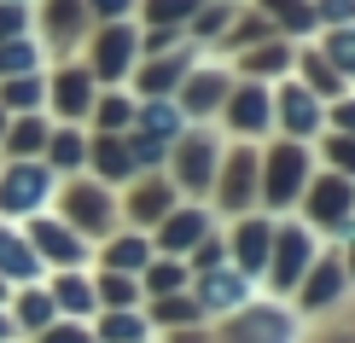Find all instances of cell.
<instances>
[{
  "mask_svg": "<svg viewBox=\"0 0 355 343\" xmlns=\"http://www.w3.org/2000/svg\"><path fill=\"white\" fill-rule=\"evenodd\" d=\"M198 0H152V18H187Z\"/></svg>",
  "mask_w": 355,
  "mask_h": 343,
  "instance_id": "74e56055",
  "label": "cell"
},
{
  "mask_svg": "<svg viewBox=\"0 0 355 343\" xmlns=\"http://www.w3.org/2000/svg\"><path fill=\"white\" fill-rule=\"evenodd\" d=\"M41 343H99L94 332H87V326H47V337Z\"/></svg>",
  "mask_w": 355,
  "mask_h": 343,
  "instance_id": "836d02e7",
  "label": "cell"
},
{
  "mask_svg": "<svg viewBox=\"0 0 355 343\" xmlns=\"http://www.w3.org/2000/svg\"><path fill=\"white\" fill-rule=\"evenodd\" d=\"M94 337H99V343H140V337H146V320L123 308V315H105V320H99Z\"/></svg>",
  "mask_w": 355,
  "mask_h": 343,
  "instance_id": "9a60e30c",
  "label": "cell"
},
{
  "mask_svg": "<svg viewBox=\"0 0 355 343\" xmlns=\"http://www.w3.org/2000/svg\"><path fill=\"white\" fill-rule=\"evenodd\" d=\"M355 204V192L344 186V181H320V192H315V216L320 221H338L344 227V210Z\"/></svg>",
  "mask_w": 355,
  "mask_h": 343,
  "instance_id": "4fadbf2b",
  "label": "cell"
},
{
  "mask_svg": "<svg viewBox=\"0 0 355 343\" xmlns=\"http://www.w3.org/2000/svg\"><path fill=\"white\" fill-rule=\"evenodd\" d=\"M0 291H6V285H0Z\"/></svg>",
  "mask_w": 355,
  "mask_h": 343,
  "instance_id": "bcb514c9",
  "label": "cell"
},
{
  "mask_svg": "<svg viewBox=\"0 0 355 343\" xmlns=\"http://www.w3.org/2000/svg\"><path fill=\"white\" fill-rule=\"evenodd\" d=\"M268 245H274V227H268V221H245V227H239V262H245V267H262V262H268Z\"/></svg>",
  "mask_w": 355,
  "mask_h": 343,
  "instance_id": "30bf717a",
  "label": "cell"
},
{
  "mask_svg": "<svg viewBox=\"0 0 355 343\" xmlns=\"http://www.w3.org/2000/svg\"><path fill=\"white\" fill-rule=\"evenodd\" d=\"M210 163H216V146H210V140H187V152H181L187 186H204V181H210Z\"/></svg>",
  "mask_w": 355,
  "mask_h": 343,
  "instance_id": "2e32d148",
  "label": "cell"
},
{
  "mask_svg": "<svg viewBox=\"0 0 355 343\" xmlns=\"http://www.w3.org/2000/svg\"><path fill=\"white\" fill-rule=\"evenodd\" d=\"M268 123V94H257V87H245V94H233V128H262Z\"/></svg>",
  "mask_w": 355,
  "mask_h": 343,
  "instance_id": "5bb4252c",
  "label": "cell"
},
{
  "mask_svg": "<svg viewBox=\"0 0 355 343\" xmlns=\"http://www.w3.org/2000/svg\"><path fill=\"white\" fill-rule=\"evenodd\" d=\"M111 267H146V245H140V238H123V245H111Z\"/></svg>",
  "mask_w": 355,
  "mask_h": 343,
  "instance_id": "f546056e",
  "label": "cell"
},
{
  "mask_svg": "<svg viewBox=\"0 0 355 343\" xmlns=\"http://www.w3.org/2000/svg\"><path fill=\"white\" fill-rule=\"evenodd\" d=\"M332 157L344 163V169H355V140H332Z\"/></svg>",
  "mask_w": 355,
  "mask_h": 343,
  "instance_id": "b9f144b4",
  "label": "cell"
},
{
  "mask_svg": "<svg viewBox=\"0 0 355 343\" xmlns=\"http://www.w3.org/2000/svg\"><path fill=\"white\" fill-rule=\"evenodd\" d=\"M70 216H82V221H105V198H99V186H82V204L70 198Z\"/></svg>",
  "mask_w": 355,
  "mask_h": 343,
  "instance_id": "83f0119b",
  "label": "cell"
},
{
  "mask_svg": "<svg viewBox=\"0 0 355 343\" xmlns=\"http://www.w3.org/2000/svg\"><path fill=\"white\" fill-rule=\"evenodd\" d=\"M157 192H164V186H146V192H140V216H157V210H164V198H157Z\"/></svg>",
  "mask_w": 355,
  "mask_h": 343,
  "instance_id": "60d3db41",
  "label": "cell"
},
{
  "mask_svg": "<svg viewBox=\"0 0 355 343\" xmlns=\"http://www.w3.org/2000/svg\"><path fill=\"white\" fill-rule=\"evenodd\" d=\"M274 18L291 24V29H309L315 24V6H303V0H274Z\"/></svg>",
  "mask_w": 355,
  "mask_h": 343,
  "instance_id": "7402d4cb",
  "label": "cell"
},
{
  "mask_svg": "<svg viewBox=\"0 0 355 343\" xmlns=\"http://www.w3.org/2000/svg\"><path fill=\"white\" fill-rule=\"evenodd\" d=\"M53 146H58V152H53L58 163H82V157H87V146H82V134H58Z\"/></svg>",
  "mask_w": 355,
  "mask_h": 343,
  "instance_id": "e575fe53",
  "label": "cell"
},
{
  "mask_svg": "<svg viewBox=\"0 0 355 343\" xmlns=\"http://www.w3.org/2000/svg\"><path fill=\"white\" fill-rule=\"evenodd\" d=\"M279 238V267H274V291H291L297 285V274H303V262L315 256V238H309L303 227H286V233H274Z\"/></svg>",
  "mask_w": 355,
  "mask_h": 343,
  "instance_id": "5b68a950",
  "label": "cell"
},
{
  "mask_svg": "<svg viewBox=\"0 0 355 343\" xmlns=\"http://www.w3.org/2000/svg\"><path fill=\"white\" fill-rule=\"evenodd\" d=\"M35 256H58V262H82V238L70 233V227H58V221H41L35 227Z\"/></svg>",
  "mask_w": 355,
  "mask_h": 343,
  "instance_id": "8992f818",
  "label": "cell"
},
{
  "mask_svg": "<svg viewBox=\"0 0 355 343\" xmlns=\"http://www.w3.org/2000/svg\"><path fill=\"white\" fill-rule=\"evenodd\" d=\"M250 198V163H233V175H227V204H245Z\"/></svg>",
  "mask_w": 355,
  "mask_h": 343,
  "instance_id": "d6a6232c",
  "label": "cell"
},
{
  "mask_svg": "<svg viewBox=\"0 0 355 343\" xmlns=\"http://www.w3.org/2000/svg\"><path fill=\"white\" fill-rule=\"evenodd\" d=\"M152 291H164V297L187 291V274H181V267H152Z\"/></svg>",
  "mask_w": 355,
  "mask_h": 343,
  "instance_id": "1f68e13d",
  "label": "cell"
},
{
  "mask_svg": "<svg viewBox=\"0 0 355 343\" xmlns=\"http://www.w3.org/2000/svg\"><path fill=\"white\" fill-rule=\"evenodd\" d=\"M198 308H216V315H227V308H250V279L216 267V274L198 285Z\"/></svg>",
  "mask_w": 355,
  "mask_h": 343,
  "instance_id": "7a4b0ae2",
  "label": "cell"
},
{
  "mask_svg": "<svg viewBox=\"0 0 355 343\" xmlns=\"http://www.w3.org/2000/svg\"><path fill=\"white\" fill-rule=\"evenodd\" d=\"M128 116H135V105H128V99H105V105H99V123H105V128L128 123Z\"/></svg>",
  "mask_w": 355,
  "mask_h": 343,
  "instance_id": "d590c367",
  "label": "cell"
},
{
  "mask_svg": "<svg viewBox=\"0 0 355 343\" xmlns=\"http://www.w3.org/2000/svg\"><path fill=\"white\" fill-rule=\"evenodd\" d=\"M146 128H152V134H175V128H181V111L164 105V99H152V105H146Z\"/></svg>",
  "mask_w": 355,
  "mask_h": 343,
  "instance_id": "44dd1931",
  "label": "cell"
},
{
  "mask_svg": "<svg viewBox=\"0 0 355 343\" xmlns=\"http://www.w3.org/2000/svg\"><path fill=\"white\" fill-rule=\"evenodd\" d=\"M309 82H315V87H327V94H332V87H338V82H332V70H327V64H309Z\"/></svg>",
  "mask_w": 355,
  "mask_h": 343,
  "instance_id": "7bdbcfd3",
  "label": "cell"
},
{
  "mask_svg": "<svg viewBox=\"0 0 355 343\" xmlns=\"http://www.w3.org/2000/svg\"><path fill=\"white\" fill-rule=\"evenodd\" d=\"M94 157H99V169H105L111 181H116V175H128V169H135L128 146H116V140H99V146H94Z\"/></svg>",
  "mask_w": 355,
  "mask_h": 343,
  "instance_id": "d6986e66",
  "label": "cell"
},
{
  "mask_svg": "<svg viewBox=\"0 0 355 343\" xmlns=\"http://www.w3.org/2000/svg\"><path fill=\"white\" fill-rule=\"evenodd\" d=\"M94 297H105L111 308H128V303H135V285H128V279H116V274H105V279H99V291H94Z\"/></svg>",
  "mask_w": 355,
  "mask_h": 343,
  "instance_id": "d4e9b609",
  "label": "cell"
},
{
  "mask_svg": "<svg viewBox=\"0 0 355 343\" xmlns=\"http://www.w3.org/2000/svg\"><path fill=\"white\" fill-rule=\"evenodd\" d=\"M35 245H24L12 227H0V274H35Z\"/></svg>",
  "mask_w": 355,
  "mask_h": 343,
  "instance_id": "ba28073f",
  "label": "cell"
},
{
  "mask_svg": "<svg viewBox=\"0 0 355 343\" xmlns=\"http://www.w3.org/2000/svg\"><path fill=\"white\" fill-rule=\"evenodd\" d=\"M128 6H135V0H94V12H99V18H123Z\"/></svg>",
  "mask_w": 355,
  "mask_h": 343,
  "instance_id": "ab89813d",
  "label": "cell"
},
{
  "mask_svg": "<svg viewBox=\"0 0 355 343\" xmlns=\"http://www.w3.org/2000/svg\"><path fill=\"white\" fill-rule=\"evenodd\" d=\"M279 99H286V128H291V134H309V128L320 123V105H315V94H303V87H286Z\"/></svg>",
  "mask_w": 355,
  "mask_h": 343,
  "instance_id": "8fae6325",
  "label": "cell"
},
{
  "mask_svg": "<svg viewBox=\"0 0 355 343\" xmlns=\"http://www.w3.org/2000/svg\"><path fill=\"white\" fill-rule=\"evenodd\" d=\"M0 70H35V41H6L0 47Z\"/></svg>",
  "mask_w": 355,
  "mask_h": 343,
  "instance_id": "ffe728a7",
  "label": "cell"
},
{
  "mask_svg": "<svg viewBox=\"0 0 355 343\" xmlns=\"http://www.w3.org/2000/svg\"><path fill=\"white\" fill-rule=\"evenodd\" d=\"M0 343H12V320L6 315H0Z\"/></svg>",
  "mask_w": 355,
  "mask_h": 343,
  "instance_id": "f6af8a7d",
  "label": "cell"
},
{
  "mask_svg": "<svg viewBox=\"0 0 355 343\" xmlns=\"http://www.w3.org/2000/svg\"><path fill=\"white\" fill-rule=\"evenodd\" d=\"M47 169H12L6 175V186H0V204H6L12 216H24V210H41L47 204Z\"/></svg>",
  "mask_w": 355,
  "mask_h": 343,
  "instance_id": "3957f363",
  "label": "cell"
},
{
  "mask_svg": "<svg viewBox=\"0 0 355 343\" xmlns=\"http://www.w3.org/2000/svg\"><path fill=\"white\" fill-rule=\"evenodd\" d=\"M24 24H29L24 6H0V35H12V29H24Z\"/></svg>",
  "mask_w": 355,
  "mask_h": 343,
  "instance_id": "f35d334b",
  "label": "cell"
},
{
  "mask_svg": "<svg viewBox=\"0 0 355 343\" xmlns=\"http://www.w3.org/2000/svg\"><path fill=\"white\" fill-rule=\"evenodd\" d=\"M128 58H135V35H128V29H111V35L99 41V76H123Z\"/></svg>",
  "mask_w": 355,
  "mask_h": 343,
  "instance_id": "52a82bcc",
  "label": "cell"
},
{
  "mask_svg": "<svg viewBox=\"0 0 355 343\" xmlns=\"http://www.w3.org/2000/svg\"><path fill=\"white\" fill-rule=\"evenodd\" d=\"M58 111H64V116H82L87 111V76H76V70L58 76Z\"/></svg>",
  "mask_w": 355,
  "mask_h": 343,
  "instance_id": "e0dca14e",
  "label": "cell"
},
{
  "mask_svg": "<svg viewBox=\"0 0 355 343\" xmlns=\"http://www.w3.org/2000/svg\"><path fill=\"white\" fill-rule=\"evenodd\" d=\"M41 140H47V128H41V123H18V128H12V140H6V146H12V152L24 157V152H41Z\"/></svg>",
  "mask_w": 355,
  "mask_h": 343,
  "instance_id": "603a6c76",
  "label": "cell"
},
{
  "mask_svg": "<svg viewBox=\"0 0 355 343\" xmlns=\"http://www.w3.org/2000/svg\"><path fill=\"white\" fill-rule=\"evenodd\" d=\"M192 238H204V210H175V216H164V245H169V250H187Z\"/></svg>",
  "mask_w": 355,
  "mask_h": 343,
  "instance_id": "9c48e42d",
  "label": "cell"
},
{
  "mask_svg": "<svg viewBox=\"0 0 355 343\" xmlns=\"http://www.w3.org/2000/svg\"><path fill=\"white\" fill-rule=\"evenodd\" d=\"M303 169H309L303 146H279V152L268 157V198H274V204H291V198H297Z\"/></svg>",
  "mask_w": 355,
  "mask_h": 343,
  "instance_id": "277c9868",
  "label": "cell"
},
{
  "mask_svg": "<svg viewBox=\"0 0 355 343\" xmlns=\"http://www.w3.org/2000/svg\"><path fill=\"white\" fill-rule=\"evenodd\" d=\"M227 343H291V315L286 308H245Z\"/></svg>",
  "mask_w": 355,
  "mask_h": 343,
  "instance_id": "6da1fadb",
  "label": "cell"
},
{
  "mask_svg": "<svg viewBox=\"0 0 355 343\" xmlns=\"http://www.w3.org/2000/svg\"><path fill=\"white\" fill-rule=\"evenodd\" d=\"M216 99H221V76H198V82H192V94H187V105L192 111H210Z\"/></svg>",
  "mask_w": 355,
  "mask_h": 343,
  "instance_id": "cb8c5ba5",
  "label": "cell"
},
{
  "mask_svg": "<svg viewBox=\"0 0 355 343\" xmlns=\"http://www.w3.org/2000/svg\"><path fill=\"white\" fill-rule=\"evenodd\" d=\"M338 123H344V128H355V105H344V111H338Z\"/></svg>",
  "mask_w": 355,
  "mask_h": 343,
  "instance_id": "ee69618b",
  "label": "cell"
},
{
  "mask_svg": "<svg viewBox=\"0 0 355 343\" xmlns=\"http://www.w3.org/2000/svg\"><path fill=\"white\" fill-rule=\"evenodd\" d=\"M327 53H332L338 70H355V29H338V35L327 41Z\"/></svg>",
  "mask_w": 355,
  "mask_h": 343,
  "instance_id": "484cf974",
  "label": "cell"
},
{
  "mask_svg": "<svg viewBox=\"0 0 355 343\" xmlns=\"http://www.w3.org/2000/svg\"><path fill=\"white\" fill-rule=\"evenodd\" d=\"M338 291H344V274H338V267H320V274H315V285L303 291V303H309V308H327Z\"/></svg>",
  "mask_w": 355,
  "mask_h": 343,
  "instance_id": "ac0fdd59",
  "label": "cell"
},
{
  "mask_svg": "<svg viewBox=\"0 0 355 343\" xmlns=\"http://www.w3.org/2000/svg\"><path fill=\"white\" fill-rule=\"evenodd\" d=\"M6 105H12V111L41 105V82H35V76H29V82H12V87H6Z\"/></svg>",
  "mask_w": 355,
  "mask_h": 343,
  "instance_id": "4dcf8cb0",
  "label": "cell"
},
{
  "mask_svg": "<svg viewBox=\"0 0 355 343\" xmlns=\"http://www.w3.org/2000/svg\"><path fill=\"white\" fill-rule=\"evenodd\" d=\"M18 320H24V326H47V320H53V297H24V303H18Z\"/></svg>",
  "mask_w": 355,
  "mask_h": 343,
  "instance_id": "f1b7e54d",
  "label": "cell"
},
{
  "mask_svg": "<svg viewBox=\"0 0 355 343\" xmlns=\"http://www.w3.org/2000/svg\"><path fill=\"white\" fill-rule=\"evenodd\" d=\"M53 303H58V308H70V315H94V303H99V297H94V285H87V279L64 274V279L53 285Z\"/></svg>",
  "mask_w": 355,
  "mask_h": 343,
  "instance_id": "7c38bea8",
  "label": "cell"
},
{
  "mask_svg": "<svg viewBox=\"0 0 355 343\" xmlns=\"http://www.w3.org/2000/svg\"><path fill=\"white\" fill-rule=\"evenodd\" d=\"M157 320H198V303H192V297H164V303H157Z\"/></svg>",
  "mask_w": 355,
  "mask_h": 343,
  "instance_id": "4316f807",
  "label": "cell"
},
{
  "mask_svg": "<svg viewBox=\"0 0 355 343\" xmlns=\"http://www.w3.org/2000/svg\"><path fill=\"white\" fill-rule=\"evenodd\" d=\"M320 18H327V24H349L355 18V0H320Z\"/></svg>",
  "mask_w": 355,
  "mask_h": 343,
  "instance_id": "8d00e7d4",
  "label": "cell"
}]
</instances>
